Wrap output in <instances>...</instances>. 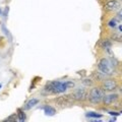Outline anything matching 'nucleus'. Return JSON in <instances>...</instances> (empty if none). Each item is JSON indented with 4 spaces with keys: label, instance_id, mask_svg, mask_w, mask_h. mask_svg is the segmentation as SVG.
Masks as SVG:
<instances>
[{
    "label": "nucleus",
    "instance_id": "obj_1",
    "mask_svg": "<svg viewBox=\"0 0 122 122\" xmlns=\"http://www.w3.org/2000/svg\"><path fill=\"white\" fill-rule=\"evenodd\" d=\"M67 89H68V86H67L66 82L58 81H52L50 83H48L47 86H46V90L49 91L52 94H62V93H65Z\"/></svg>",
    "mask_w": 122,
    "mask_h": 122
},
{
    "label": "nucleus",
    "instance_id": "obj_2",
    "mask_svg": "<svg viewBox=\"0 0 122 122\" xmlns=\"http://www.w3.org/2000/svg\"><path fill=\"white\" fill-rule=\"evenodd\" d=\"M114 67H115V65H114L112 61L109 60V59H105V58L101 59L100 61H99V63H98L99 71H101V72H103V73H105V74L113 73Z\"/></svg>",
    "mask_w": 122,
    "mask_h": 122
},
{
    "label": "nucleus",
    "instance_id": "obj_3",
    "mask_svg": "<svg viewBox=\"0 0 122 122\" xmlns=\"http://www.w3.org/2000/svg\"><path fill=\"white\" fill-rule=\"evenodd\" d=\"M104 99V92L101 89H98V87H94L92 89L90 94H89V100L90 102L94 103V104H98V103H101Z\"/></svg>",
    "mask_w": 122,
    "mask_h": 122
},
{
    "label": "nucleus",
    "instance_id": "obj_4",
    "mask_svg": "<svg viewBox=\"0 0 122 122\" xmlns=\"http://www.w3.org/2000/svg\"><path fill=\"white\" fill-rule=\"evenodd\" d=\"M117 82L114 81V79H106L102 82V89L103 91H107V92H110V91H114L117 87Z\"/></svg>",
    "mask_w": 122,
    "mask_h": 122
},
{
    "label": "nucleus",
    "instance_id": "obj_5",
    "mask_svg": "<svg viewBox=\"0 0 122 122\" xmlns=\"http://www.w3.org/2000/svg\"><path fill=\"white\" fill-rule=\"evenodd\" d=\"M119 7H120V3L119 2L116 1V0H111V1L107 2L105 4L104 9H105V11H108V12H110V11L117 10Z\"/></svg>",
    "mask_w": 122,
    "mask_h": 122
},
{
    "label": "nucleus",
    "instance_id": "obj_6",
    "mask_svg": "<svg viewBox=\"0 0 122 122\" xmlns=\"http://www.w3.org/2000/svg\"><path fill=\"white\" fill-rule=\"evenodd\" d=\"M71 99H73L72 96H62L58 99H56V103L60 107H66V106H69L70 102L72 101Z\"/></svg>",
    "mask_w": 122,
    "mask_h": 122
},
{
    "label": "nucleus",
    "instance_id": "obj_7",
    "mask_svg": "<svg viewBox=\"0 0 122 122\" xmlns=\"http://www.w3.org/2000/svg\"><path fill=\"white\" fill-rule=\"evenodd\" d=\"M73 100H77V101H81L85 99V96H86V91L83 89H77L73 94L71 95Z\"/></svg>",
    "mask_w": 122,
    "mask_h": 122
},
{
    "label": "nucleus",
    "instance_id": "obj_8",
    "mask_svg": "<svg viewBox=\"0 0 122 122\" xmlns=\"http://www.w3.org/2000/svg\"><path fill=\"white\" fill-rule=\"evenodd\" d=\"M117 100H118V95H116V94H110V95H107V96H104L103 102H104L106 105H110V104H112V103L116 102Z\"/></svg>",
    "mask_w": 122,
    "mask_h": 122
},
{
    "label": "nucleus",
    "instance_id": "obj_9",
    "mask_svg": "<svg viewBox=\"0 0 122 122\" xmlns=\"http://www.w3.org/2000/svg\"><path fill=\"white\" fill-rule=\"evenodd\" d=\"M44 113H45V115H47V116H53L56 114V110L51 106H45Z\"/></svg>",
    "mask_w": 122,
    "mask_h": 122
},
{
    "label": "nucleus",
    "instance_id": "obj_10",
    "mask_svg": "<svg viewBox=\"0 0 122 122\" xmlns=\"http://www.w3.org/2000/svg\"><path fill=\"white\" fill-rule=\"evenodd\" d=\"M38 102H39V100L38 99H32V100H30V101H28V103L25 105V110H29V109H30V108H33L34 106H36L37 104H38Z\"/></svg>",
    "mask_w": 122,
    "mask_h": 122
},
{
    "label": "nucleus",
    "instance_id": "obj_11",
    "mask_svg": "<svg viewBox=\"0 0 122 122\" xmlns=\"http://www.w3.org/2000/svg\"><path fill=\"white\" fill-rule=\"evenodd\" d=\"M112 46V43H111V41L108 40V39H106V40H102L100 42V47L102 48H104V49H108L110 48Z\"/></svg>",
    "mask_w": 122,
    "mask_h": 122
},
{
    "label": "nucleus",
    "instance_id": "obj_12",
    "mask_svg": "<svg viewBox=\"0 0 122 122\" xmlns=\"http://www.w3.org/2000/svg\"><path fill=\"white\" fill-rule=\"evenodd\" d=\"M111 39L115 42H119V43H122V34H113L111 36Z\"/></svg>",
    "mask_w": 122,
    "mask_h": 122
},
{
    "label": "nucleus",
    "instance_id": "obj_13",
    "mask_svg": "<svg viewBox=\"0 0 122 122\" xmlns=\"http://www.w3.org/2000/svg\"><path fill=\"white\" fill-rule=\"evenodd\" d=\"M86 116L87 118H101L102 114H99V113H96V112H87L86 114Z\"/></svg>",
    "mask_w": 122,
    "mask_h": 122
},
{
    "label": "nucleus",
    "instance_id": "obj_14",
    "mask_svg": "<svg viewBox=\"0 0 122 122\" xmlns=\"http://www.w3.org/2000/svg\"><path fill=\"white\" fill-rule=\"evenodd\" d=\"M17 117L20 118L18 120H20V121H25V118H26L25 112L22 111V110H20V109L17 111Z\"/></svg>",
    "mask_w": 122,
    "mask_h": 122
},
{
    "label": "nucleus",
    "instance_id": "obj_15",
    "mask_svg": "<svg viewBox=\"0 0 122 122\" xmlns=\"http://www.w3.org/2000/svg\"><path fill=\"white\" fill-rule=\"evenodd\" d=\"M95 76H96V78L99 79V81H103V79H105L106 74L100 71V72H96V73H95Z\"/></svg>",
    "mask_w": 122,
    "mask_h": 122
},
{
    "label": "nucleus",
    "instance_id": "obj_16",
    "mask_svg": "<svg viewBox=\"0 0 122 122\" xmlns=\"http://www.w3.org/2000/svg\"><path fill=\"white\" fill-rule=\"evenodd\" d=\"M116 22H117V20L114 18V20H111L108 22V25H109V26H112V28H114V26L116 25Z\"/></svg>",
    "mask_w": 122,
    "mask_h": 122
},
{
    "label": "nucleus",
    "instance_id": "obj_17",
    "mask_svg": "<svg viewBox=\"0 0 122 122\" xmlns=\"http://www.w3.org/2000/svg\"><path fill=\"white\" fill-rule=\"evenodd\" d=\"M117 16H118V18H119V20L122 21V8H121L119 11H118V15H117Z\"/></svg>",
    "mask_w": 122,
    "mask_h": 122
},
{
    "label": "nucleus",
    "instance_id": "obj_18",
    "mask_svg": "<svg viewBox=\"0 0 122 122\" xmlns=\"http://www.w3.org/2000/svg\"><path fill=\"white\" fill-rule=\"evenodd\" d=\"M8 10H9V8H8V7H6V8H5V11H4V13H3V15H5V16H6L7 13H8Z\"/></svg>",
    "mask_w": 122,
    "mask_h": 122
},
{
    "label": "nucleus",
    "instance_id": "obj_19",
    "mask_svg": "<svg viewBox=\"0 0 122 122\" xmlns=\"http://www.w3.org/2000/svg\"><path fill=\"white\" fill-rule=\"evenodd\" d=\"M111 115H113V116H118L119 115V113H116V112H109Z\"/></svg>",
    "mask_w": 122,
    "mask_h": 122
},
{
    "label": "nucleus",
    "instance_id": "obj_20",
    "mask_svg": "<svg viewBox=\"0 0 122 122\" xmlns=\"http://www.w3.org/2000/svg\"><path fill=\"white\" fill-rule=\"evenodd\" d=\"M14 117H16V115H15V114H14L13 116H11L10 118H14ZM10 120H12V121H15V119H6L5 121H10Z\"/></svg>",
    "mask_w": 122,
    "mask_h": 122
},
{
    "label": "nucleus",
    "instance_id": "obj_21",
    "mask_svg": "<svg viewBox=\"0 0 122 122\" xmlns=\"http://www.w3.org/2000/svg\"><path fill=\"white\" fill-rule=\"evenodd\" d=\"M119 30H120V32H122V25L119 26Z\"/></svg>",
    "mask_w": 122,
    "mask_h": 122
},
{
    "label": "nucleus",
    "instance_id": "obj_22",
    "mask_svg": "<svg viewBox=\"0 0 122 122\" xmlns=\"http://www.w3.org/2000/svg\"><path fill=\"white\" fill-rule=\"evenodd\" d=\"M1 87H2V85H1V83H0V89H1Z\"/></svg>",
    "mask_w": 122,
    "mask_h": 122
},
{
    "label": "nucleus",
    "instance_id": "obj_23",
    "mask_svg": "<svg viewBox=\"0 0 122 122\" xmlns=\"http://www.w3.org/2000/svg\"><path fill=\"white\" fill-rule=\"evenodd\" d=\"M0 14H1V8H0Z\"/></svg>",
    "mask_w": 122,
    "mask_h": 122
}]
</instances>
